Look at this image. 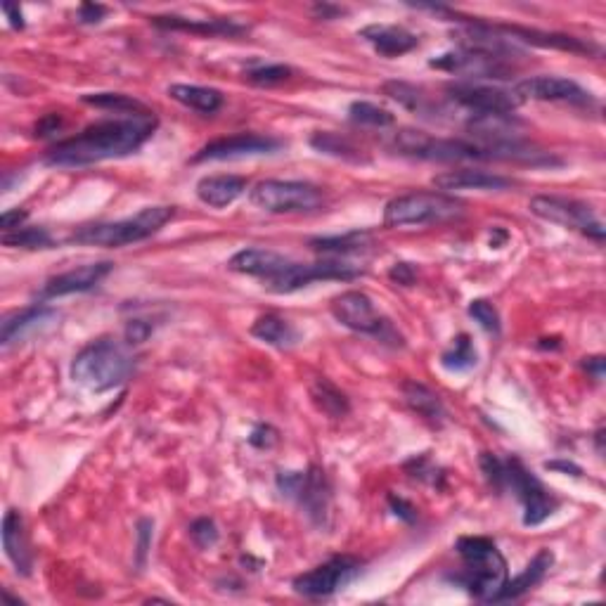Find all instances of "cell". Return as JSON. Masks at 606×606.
I'll return each mask as SVG.
<instances>
[{
    "instance_id": "cell-1",
    "label": "cell",
    "mask_w": 606,
    "mask_h": 606,
    "mask_svg": "<svg viewBox=\"0 0 606 606\" xmlns=\"http://www.w3.org/2000/svg\"><path fill=\"white\" fill-rule=\"evenodd\" d=\"M157 131L152 112L126 114L119 119L100 121L62 140L45 154L48 166H90L107 159H121L138 152Z\"/></svg>"
},
{
    "instance_id": "cell-2",
    "label": "cell",
    "mask_w": 606,
    "mask_h": 606,
    "mask_svg": "<svg viewBox=\"0 0 606 606\" xmlns=\"http://www.w3.org/2000/svg\"><path fill=\"white\" fill-rule=\"evenodd\" d=\"M457 554L462 557V569L450 576L481 602H495L502 585L507 583V562L491 538L483 535H464L455 543Z\"/></svg>"
},
{
    "instance_id": "cell-3",
    "label": "cell",
    "mask_w": 606,
    "mask_h": 606,
    "mask_svg": "<svg viewBox=\"0 0 606 606\" xmlns=\"http://www.w3.org/2000/svg\"><path fill=\"white\" fill-rule=\"evenodd\" d=\"M133 360L112 339H98L76 353L72 379L93 393L112 391L131 377Z\"/></svg>"
},
{
    "instance_id": "cell-4",
    "label": "cell",
    "mask_w": 606,
    "mask_h": 606,
    "mask_svg": "<svg viewBox=\"0 0 606 606\" xmlns=\"http://www.w3.org/2000/svg\"><path fill=\"white\" fill-rule=\"evenodd\" d=\"M173 214H176L173 206H147V209L138 211L131 218H124V221L83 225V228L72 235V242L107 249L128 247V244L143 242L147 237H152L154 232H159L171 221Z\"/></svg>"
},
{
    "instance_id": "cell-5",
    "label": "cell",
    "mask_w": 606,
    "mask_h": 606,
    "mask_svg": "<svg viewBox=\"0 0 606 606\" xmlns=\"http://www.w3.org/2000/svg\"><path fill=\"white\" fill-rule=\"evenodd\" d=\"M464 204L446 192H408L393 197L384 209V223L389 228H410V225H431L460 218Z\"/></svg>"
},
{
    "instance_id": "cell-6",
    "label": "cell",
    "mask_w": 606,
    "mask_h": 606,
    "mask_svg": "<svg viewBox=\"0 0 606 606\" xmlns=\"http://www.w3.org/2000/svg\"><path fill=\"white\" fill-rule=\"evenodd\" d=\"M396 147L408 157L427 161H500V154L479 143L455 138H434L424 131L403 128L396 133Z\"/></svg>"
},
{
    "instance_id": "cell-7",
    "label": "cell",
    "mask_w": 606,
    "mask_h": 606,
    "mask_svg": "<svg viewBox=\"0 0 606 606\" xmlns=\"http://www.w3.org/2000/svg\"><path fill=\"white\" fill-rule=\"evenodd\" d=\"M249 202L266 214H311L318 211L325 197L322 190L299 180H261L249 192Z\"/></svg>"
},
{
    "instance_id": "cell-8",
    "label": "cell",
    "mask_w": 606,
    "mask_h": 606,
    "mask_svg": "<svg viewBox=\"0 0 606 606\" xmlns=\"http://www.w3.org/2000/svg\"><path fill=\"white\" fill-rule=\"evenodd\" d=\"M332 315L337 322L348 327V330L367 334V337H375L382 344L391 346H403V337L396 332V327L391 325L389 318H384L382 313L375 308V301L370 299L365 292H344L332 301Z\"/></svg>"
},
{
    "instance_id": "cell-9",
    "label": "cell",
    "mask_w": 606,
    "mask_h": 606,
    "mask_svg": "<svg viewBox=\"0 0 606 606\" xmlns=\"http://www.w3.org/2000/svg\"><path fill=\"white\" fill-rule=\"evenodd\" d=\"M275 483L277 491L285 495V498L294 500L313 524H327L332 505V488L322 469L311 467L306 472H280Z\"/></svg>"
},
{
    "instance_id": "cell-10",
    "label": "cell",
    "mask_w": 606,
    "mask_h": 606,
    "mask_svg": "<svg viewBox=\"0 0 606 606\" xmlns=\"http://www.w3.org/2000/svg\"><path fill=\"white\" fill-rule=\"evenodd\" d=\"M533 216L543 218L547 223L562 225V228H571L583 232L585 237L595 242H604V223L599 216L590 209L588 204L576 202V199L554 197V195H538L528 204Z\"/></svg>"
},
{
    "instance_id": "cell-11",
    "label": "cell",
    "mask_w": 606,
    "mask_h": 606,
    "mask_svg": "<svg viewBox=\"0 0 606 606\" xmlns=\"http://www.w3.org/2000/svg\"><path fill=\"white\" fill-rule=\"evenodd\" d=\"M505 488H512L517 498L524 502V526H540L550 519L559 502L554 495L528 472L526 464L519 457L505 460Z\"/></svg>"
},
{
    "instance_id": "cell-12",
    "label": "cell",
    "mask_w": 606,
    "mask_h": 606,
    "mask_svg": "<svg viewBox=\"0 0 606 606\" xmlns=\"http://www.w3.org/2000/svg\"><path fill=\"white\" fill-rule=\"evenodd\" d=\"M429 67L441 69L448 74L469 76V79H509L514 74V64L507 57L486 53L476 48H457L450 53L436 57L429 62Z\"/></svg>"
},
{
    "instance_id": "cell-13",
    "label": "cell",
    "mask_w": 606,
    "mask_h": 606,
    "mask_svg": "<svg viewBox=\"0 0 606 606\" xmlns=\"http://www.w3.org/2000/svg\"><path fill=\"white\" fill-rule=\"evenodd\" d=\"M358 573H360L358 559L348 557V554H339V557H332L330 562L315 566V569L296 576L292 588L294 592H299V595L311 599L330 597L337 590L344 588V585L351 583Z\"/></svg>"
},
{
    "instance_id": "cell-14",
    "label": "cell",
    "mask_w": 606,
    "mask_h": 606,
    "mask_svg": "<svg viewBox=\"0 0 606 606\" xmlns=\"http://www.w3.org/2000/svg\"><path fill=\"white\" fill-rule=\"evenodd\" d=\"M448 98L469 114H512L521 105L514 90L483 86V83L457 81L446 86Z\"/></svg>"
},
{
    "instance_id": "cell-15",
    "label": "cell",
    "mask_w": 606,
    "mask_h": 606,
    "mask_svg": "<svg viewBox=\"0 0 606 606\" xmlns=\"http://www.w3.org/2000/svg\"><path fill=\"white\" fill-rule=\"evenodd\" d=\"M282 147L280 140L268 138V135L259 133H237L228 135V138H218L214 143L204 145L195 157L192 164H202V161H225V159H244L256 157V154H273Z\"/></svg>"
},
{
    "instance_id": "cell-16",
    "label": "cell",
    "mask_w": 606,
    "mask_h": 606,
    "mask_svg": "<svg viewBox=\"0 0 606 606\" xmlns=\"http://www.w3.org/2000/svg\"><path fill=\"white\" fill-rule=\"evenodd\" d=\"M514 93L519 100H538V102H571V105H588L592 95L580 88L576 81L559 79V76H528L517 83Z\"/></svg>"
},
{
    "instance_id": "cell-17",
    "label": "cell",
    "mask_w": 606,
    "mask_h": 606,
    "mask_svg": "<svg viewBox=\"0 0 606 606\" xmlns=\"http://www.w3.org/2000/svg\"><path fill=\"white\" fill-rule=\"evenodd\" d=\"M491 27L495 34H500L505 41L538 45V48L566 50V53H578V55H599V48L595 43L583 41V38H576L569 34H552V31L517 27V24H491Z\"/></svg>"
},
{
    "instance_id": "cell-18",
    "label": "cell",
    "mask_w": 606,
    "mask_h": 606,
    "mask_svg": "<svg viewBox=\"0 0 606 606\" xmlns=\"http://www.w3.org/2000/svg\"><path fill=\"white\" fill-rule=\"evenodd\" d=\"M114 263L109 261H100V263H88V266L81 268H72L67 273L50 277L45 282L41 292H38V299L48 301V299H57V296H67V294H81V292H90L93 287H98L105 277L112 273Z\"/></svg>"
},
{
    "instance_id": "cell-19",
    "label": "cell",
    "mask_w": 606,
    "mask_h": 606,
    "mask_svg": "<svg viewBox=\"0 0 606 606\" xmlns=\"http://www.w3.org/2000/svg\"><path fill=\"white\" fill-rule=\"evenodd\" d=\"M292 263L294 261L287 259L285 254H277V251L270 249H242L228 261V268L232 273L259 277L270 287L292 268Z\"/></svg>"
},
{
    "instance_id": "cell-20",
    "label": "cell",
    "mask_w": 606,
    "mask_h": 606,
    "mask_svg": "<svg viewBox=\"0 0 606 606\" xmlns=\"http://www.w3.org/2000/svg\"><path fill=\"white\" fill-rule=\"evenodd\" d=\"M150 22L159 29H169V31H188V34H197V36H206V38H237L244 36L249 31L247 24L235 22V19H188V17H178V15H154L150 17Z\"/></svg>"
},
{
    "instance_id": "cell-21",
    "label": "cell",
    "mask_w": 606,
    "mask_h": 606,
    "mask_svg": "<svg viewBox=\"0 0 606 606\" xmlns=\"http://www.w3.org/2000/svg\"><path fill=\"white\" fill-rule=\"evenodd\" d=\"M434 188L443 192H455V190H507L512 188L514 180L500 176V173L491 171H479V169H460V171H446L438 173L431 180Z\"/></svg>"
},
{
    "instance_id": "cell-22",
    "label": "cell",
    "mask_w": 606,
    "mask_h": 606,
    "mask_svg": "<svg viewBox=\"0 0 606 606\" xmlns=\"http://www.w3.org/2000/svg\"><path fill=\"white\" fill-rule=\"evenodd\" d=\"M249 183L247 178L232 176V173H218V176H204L197 183V197L211 209H225V206L235 204L244 192H247Z\"/></svg>"
},
{
    "instance_id": "cell-23",
    "label": "cell",
    "mask_w": 606,
    "mask_h": 606,
    "mask_svg": "<svg viewBox=\"0 0 606 606\" xmlns=\"http://www.w3.org/2000/svg\"><path fill=\"white\" fill-rule=\"evenodd\" d=\"M360 36L382 57H401L415 50L419 43V38L412 31L396 27V24H370L360 31Z\"/></svg>"
},
{
    "instance_id": "cell-24",
    "label": "cell",
    "mask_w": 606,
    "mask_h": 606,
    "mask_svg": "<svg viewBox=\"0 0 606 606\" xmlns=\"http://www.w3.org/2000/svg\"><path fill=\"white\" fill-rule=\"evenodd\" d=\"M3 547L17 573L29 576L34 559H31L27 531H24V519L17 509H8L3 517Z\"/></svg>"
},
{
    "instance_id": "cell-25",
    "label": "cell",
    "mask_w": 606,
    "mask_h": 606,
    "mask_svg": "<svg viewBox=\"0 0 606 606\" xmlns=\"http://www.w3.org/2000/svg\"><path fill=\"white\" fill-rule=\"evenodd\" d=\"M552 564H554V554L550 550H540L517 578L507 580V583L502 585L495 602H509V599L524 597L526 592H531L535 588V585L543 583V578L547 576V571L552 569Z\"/></svg>"
},
{
    "instance_id": "cell-26",
    "label": "cell",
    "mask_w": 606,
    "mask_h": 606,
    "mask_svg": "<svg viewBox=\"0 0 606 606\" xmlns=\"http://www.w3.org/2000/svg\"><path fill=\"white\" fill-rule=\"evenodd\" d=\"M57 318L55 308L48 306H31L24 308L22 313L8 315V318L3 320V330H0V341H3V346H10L12 341H19L24 337V334L38 330V327L48 325V322H53Z\"/></svg>"
},
{
    "instance_id": "cell-27",
    "label": "cell",
    "mask_w": 606,
    "mask_h": 606,
    "mask_svg": "<svg viewBox=\"0 0 606 606\" xmlns=\"http://www.w3.org/2000/svg\"><path fill=\"white\" fill-rule=\"evenodd\" d=\"M403 398L410 405L412 412H417L424 422H429L431 427L441 429L446 424V408H443L438 393H434L429 386L419 382H405L403 384Z\"/></svg>"
},
{
    "instance_id": "cell-28",
    "label": "cell",
    "mask_w": 606,
    "mask_h": 606,
    "mask_svg": "<svg viewBox=\"0 0 606 606\" xmlns=\"http://www.w3.org/2000/svg\"><path fill=\"white\" fill-rule=\"evenodd\" d=\"M384 95H389L391 100H396L398 105H403L410 112H415L419 116H429V119H436V116L446 114V109L438 107L436 100H431L422 88L412 86V83L405 81H389L384 83Z\"/></svg>"
},
{
    "instance_id": "cell-29",
    "label": "cell",
    "mask_w": 606,
    "mask_h": 606,
    "mask_svg": "<svg viewBox=\"0 0 606 606\" xmlns=\"http://www.w3.org/2000/svg\"><path fill=\"white\" fill-rule=\"evenodd\" d=\"M169 95L183 107L195 109L199 114H214L223 107V93L216 88L188 86V83H173Z\"/></svg>"
},
{
    "instance_id": "cell-30",
    "label": "cell",
    "mask_w": 606,
    "mask_h": 606,
    "mask_svg": "<svg viewBox=\"0 0 606 606\" xmlns=\"http://www.w3.org/2000/svg\"><path fill=\"white\" fill-rule=\"evenodd\" d=\"M311 398H313L315 408H318L322 415H327L332 419H341L351 412V403H348L346 393L325 377H318L311 384Z\"/></svg>"
},
{
    "instance_id": "cell-31",
    "label": "cell",
    "mask_w": 606,
    "mask_h": 606,
    "mask_svg": "<svg viewBox=\"0 0 606 606\" xmlns=\"http://www.w3.org/2000/svg\"><path fill=\"white\" fill-rule=\"evenodd\" d=\"M251 334L263 344L275 346V348H289L296 344V330L292 322H287L280 315H261L259 320L251 325Z\"/></svg>"
},
{
    "instance_id": "cell-32",
    "label": "cell",
    "mask_w": 606,
    "mask_h": 606,
    "mask_svg": "<svg viewBox=\"0 0 606 606\" xmlns=\"http://www.w3.org/2000/svg\"><path fill=\"white\" fill-rule=\"evenodd\" d=\"M370 247V235L365 232H348V235L337 237H318L311 240V249L315 254L322 256H346V254H360Z\"/></svg>"
},
{
    "instance_id": "cell-33",
    "label": "cell",
    "mask_w": 606,
    "mask_h": 606,
    "mask_svg": "<svg viewBox=\"0 0 606 606\" xmlns=\"http://www.w3.org/2000/svg\"><path fill=\"white\" fill-rule=\"evenodd\" d=\"M86 105L98 107V109H107V112L114 114H140V112H150L143 102L131 98V95H121V93H90L81 98Z\"/></svg>"
},
{
    "instance_id": "cell-34",
    "label": "cell",
    "mask_w": 606,
    "mask_h": 606,
    "mask_svg": "<svg viewBox=\"0 0 606 606\" xmlns=\"http://www.w3.org/2000/svg\"><path fill=\"white\" fill-rule=\"evenodd\" d=\"M476 360H479V356H476L472 339H469L467 334H460V337L453 341V346L441 356V365L450 372H467L476 367Z\"/></svg>"
},
{
    "instance_id": "cell-35",
    "label": "cell",
    "mask_w": 606,
    "mask_h": 606,
    "mask_svg": "<svg viewBox=\"0 0 606 606\" xmlns=\"http://www.w3.org/2000/svg\"><path fill=\"white\" fill-rule=\"evenodd\" d=\"M348 116H351L353 124L360 126H372V128H389L396 124V116L389 109L372 105V102H353L348 107Z\"/></svg>"
},
{
    "instance_id": "cell-36",
    "label": "cell",
    "mask_w": 606,
    "mask_h": 606,
    "mask_svg": "<svg viewBox=\"0 0 606 606\" xmlns=\"http://www.w3.org/2000/svg\"><path fill=\"white\" fill-rule=\"evenodd\" d=\"M311 145L320 154H330V157L344 159V161H363L360 152L348 140L341 138L337 133H315L311 138Z\"/></svg>"
},
{
    "instance_id": "cell-37",
    "label": "cell",
    "mask_w": 606,
    "mask_h": 606,
    "mask_svg": "<svg viewBox=\"0 0 606 606\" xmlns=\"http://www.w3.org/2000/svg\"><path fill=\"white\" fill-rule=\"evenodd\" d=\"M3 244L15 249H50L55 242L45 228H19L15 232H5Z\"/></svg>"
},
{
    "instance_id": "cell-38",
    "label": "cell",
    "mask_w": 606,
    "mask_h": 606,
    "mask_svg": "<svg viewBox=\"0 0 606 606\" xmlns=\"http://www.w3.org/2000/svg\"><path fill=\"white\" fill-rule=\"evenodd\" d=\"M292 69L285 67V64H261V67H254L247 72V79L254 83V86L261 88H270V86H280L292 79Z\"/></svg>"
},
{
    "instance_id": "cell-39",
    "label": "cell",
    "mask_w": 606,
    "mask_h": 606,
    "mask_svg": "<svg viewBox=\"0 0 606 606\" xmlns=\"http://www.w3.org/2000/svg\"><path fill=\"white\" fill-rule=\"evenodd\" d=\"M467 313H469V318H472L474 322H479L481 330H486V332H491V334H500V330H502L500 313H498V308H495L491 301L474 299L472 303H469Z\"/></svg>"
},
{
    "instance_id": "cell-40",
    "label": "cell",
    "mask_w": 606,
    "mask_h": 606,
    "mask_svg": "<svg viewBox=\"0 0 606 606\" xmlns=\"http://www.w3.org/2000/svg\"><path fill=\"white\" fill-rule=\"evenodd\" d=\"M479 464H481L483 476H486V481L491 483L498 493H505L507 491L505 488V460H500V457L493 453H481Z\"/></svg>"
},
{
    "instance_id": "cell-41",
    "label": "cell",
    "mask_w": 606,
    "mask_h": 606,
    "mask_svg": "<svg viewBox=\"0 0 606 606\" xmlns=\"http://www.w3.org/2000/svg\"><path fill=\"white\" fill-rule=\"evenodd\" d=\"M190 538L197 547H202V550H209V547H214L218 543V528H216L214 521L202 517V519L192 521Z\"/></svg>"
},
{
    "instance_id": "cell-42",
    "label": "cell",
    "mask_w": 606,
    "mask_h": 606,
    "mask_svg": "<svg viewBox=\"0 0 606 606\" xmlns=\"http://www.w3.org/2000/svg\"><path fill=\"white\" fill-rule=\"evenodd\" d=\"M408 472H410V476H415V479H419V481L431 483V486H441V483H443L441 469L434 467V464H431L427 460V457H419V460H412L408 464Z\"/></svg>"
},
{
    "instance_id": "cell-43",
    "label": "cell",
    "mask_w": 606,
    "mask_h": 606,
    "mask_svg": "<svg viewBox=\"0 0 606 606\" xmlns=\"http://www.w3.org/2000/svg\"><path fill=\"white\" fill-rule=\"evenodd\" d=\"M275 441H277V431L273 427H268V424H259V427L251 431V436H249L251 446L261 448V450L273 448Z\"/></svg>"
},
{
    "instance_id": "cell-44",
    "label": "cell",
    "mask_w": 606,
    "mask_h": 606,
    "mask_svg": "<svg viewBox=\"0 0 606 606\" xmlns=\"http://www.w3.org/2000/svg\"><path fill=\"white\" fill-rule=\"evenodd\" d=\"M150 543H152V521L143 519L138 526V566L145 564L147 552H150Z\"/></svg>"
},
{
    "instance_id": "cell-45",
    "label": "cell",
    "mask_w": 606,
    "mask_h": 606,
    "mask_svg": "<svg viewBox=\"0 0 606 606\" xmlns=\"http://www.w3.org/2000/svg\"><path fill=\"white\" fill-rule=\"evenodd\" d=\"M389 277L393 282H398V285L412 287V285H415V280H417V270L412 268L410 263H396V266L389 270Z\"/></svg>"
},
{
    "instance_id": "cell-46",
    "label": "cell",
    "mask_w": 606,
    "mask_h": 606,
    "mask_svg": "<svg viewBox=\"0 0 606 606\" xmlns=\"http://www.w3.org/2000/svg\"><path fill=\"white\" fill-rule=\"evenodd\" d=\"M150 334H152V325H147L145 320H131L126 325L128 344H143Z\"/></svg>"
},
{
    "instance_id": "cell-47",
    "label": "cell",
    "mask_w": 606,
    "mask_h": 606,
    "mask_svg": "<svg viewBox=\"0 0 606 606\" xmlns=\"http://www.w3.org/2000/svg\"><path fill=\"white\" fill-rule=\"evenodd\" d=\"M389 507H391V512L396 514L398 519H403V521H408V524H412V521L417 519V509L410 505L408 500H403V498H396V495H389Z\"/></svg>"
},
{
    "instance_id": "cell-48",
    "label": "cell",
    "mask_w": 606,
    "mask_h": 606,
    "mask_svg": "<svg viewBox=\"0 0 606 606\" xmlns=\"http://www.w3.org/2000/svg\"><path fill=\"white\" fill-rule=\"evenodd\" d=\"M107 15V8L105 5H98V3H83L79 8V22L81 24H98L102 22V17Z\"/></svg>"
},
{
    "instance_id": "cell-49",
    "label": "cell",
    "mask_w": 606,
    "mask_h": 606,
    "mask_svg": "<svg viewBox=\"0 0 606 606\" xmlns=\"http://www.w3.org/2000/svg\"><path fill=\"white\" fill-rule=\"evenodd\" d=\"M27 218H29V214L24 209H10V211H5L3 216H0V223H3L5 232H15V230L22 228Z\"/></svg>"
},
{
    "instance_id": "cell-50",
    "label": "cell",
    "mask_w": 606,
    "mask_h": 606,
    "mask_svg": "<svg viewBox=\"0 0 606 606\" xmlns=\"http://www.w3.org/2000/svg\"><path fill=\"white\" fill-rule=\"evenodd\" d=\"M60 126H62L60 114H50V116H45L43 121H38V124H36V135H41V138H48V135H53V133L60 131Z\"/></svg>"
},
{
    "instance_id": "cell-51",
    "label": "cell",
    "mask_w": 606,
    "mask_h": 606,
    "mask_svg": "<svg viewBox=\"0 0 606 606\" xmlns=\"http://www.w3.org/2000/svg\"><path fill=\"white\" fill-rule=\"evenodd\" d=\"M313 15L318 19H334L339 15H344V10L337 8V5H327V3H318L313 8Z\"/></svg>"
},
{
    "instance_id": "cell-52",
    "label": "cell",
    "mask_w": 606,
    "mask_h": 606,
    "mask_svg": "<svg viewBox=\"0 0 606 606\" xmlns=\"http://www.w3.org/2000/svg\"><path fill=\"white\" fill-rule=\"evenodd\" d=\"M3 12H5V15H8L12 29H24V15H22V10L17 8V5L5 3L3 5Z\"/></svg>"
},
{
    "instance_id": "cell-53",
    "label": "cell",
    "mask_w": 606,
    "mask_h": 606,
    "mask_svg": "<svg viewBox=\"0 0 606 606\" xmlns=\"http://www.w3.org/2000/svg\"><path fill=\"white\" fill-rule=\"evenodd\" d=\"M583 367L590 372L592 377L597 379V382L604 377V358H602V356H597V358H585Z\"/></svg>"
},
{
    "instance_id": "cell-54",
    "label": "cell",
    "mask_w": 606,
    "mask_h": 606,
    "mask_svg": "<svg viewBox=\"0 0 606 606\" xmlns=\"http://www.w3.org/2000/svg\"><path fill=\"white\" fill-rule=\"evenodd\" d=\"M545 467L554 469V472H557V469H559V472H566V474L573 472V476L580 474V467H576V464H571V462H547Z\"/></svg>"
}]
</instances>
